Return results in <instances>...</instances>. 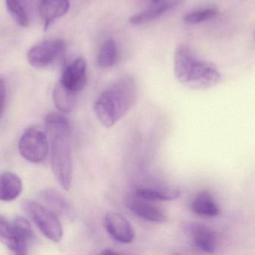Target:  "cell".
Instances as JSON below:
<instances>
[{"mask_svg":"<svg viewBox=\"0 0 255 255\" xmlns=\"http://www.w3.org/2000/svg\"><path fill=\"white\" fill-rule=\"evenodd\" d=\"M49 135L52 171L59 184L68 190L72 182L73 159L69 122L62 115L52 113L45 119Z\"/></svg>","mask_w":255,"mask_h":255,"instance_id":"obj_1","label":"cell"},{"mask_svg":"<svg viewBox=\"0 0 255 255\" xmlns=\"http://www.w3.org/2000/svg\"><path fill=\"white\" fill-rule=\"evenodd\" d=\"M137 86L133 77L124 76L101 94L94 107L95 115L105 128L114 126L133 107Z\"/></svg>","mask_w":255,"mask_h":255,"instance_id":"obj_2","label":"cell"},{"mask_svg":"<svg viewBox=\"0 0 255 255\" xmlns=\"http://www.w3.org/2000/svg\"><path fill=\"white\" fill-rule=\"evenodd\" d=\"M174 74L181 84L189 89L204 90L220 83L222 76L210 62L201 61L189 46H177L174 56Z\"/></svg>","mask_w":255,"mask_h":255,"instance_id":"obj_3","label":"cell"},{"mask_svg":"<svg viewBox=\"0 0 255 255\" xmlns=\"http://www.w3.org/2000/svg\"><path fill=\"white\" fill-rule=\"evenodd\" d=\"M23 210L46 237L59 243L63 236L61 222L53 210L33 201H24Z\"/></svg>","mask_w":255,"mask_h":255,"instance_id":"obj_4","label":"cell"},{"mask_svg":"<svg viewBox=\"0 0 255 255\" xmlns=\"http://www.w3.org/2000/svg\"><path fill=\"white\" fill-rule=\"evenodd\" d=\"M20 155L34 164L45 160L49 153V139L47 132L39 127H31L23 132L18 144Z\"/></svg>","mask_w":255,"mask_h":255,"instance_id":"obj_5","label":"cell"},{"mask_svg":"<svg viewBox=\"0 0 255 255\" xmlns=\"http://www.w3.org/2000/svg\"><path fill=\"white\" fill-rule=\"evenodd\" d=\"M65 42L62 39L43 41L28 51L27 59L35 68H46L59 60L65 54Z\"/></svg>","mask_w":255,"mask_h":255,"instance_id":"obj_6","label":"cell"},{"mask_svg":"<svg viewBox=\"0 0 255 255\" xmlns=\"http://www.w3.org/2000/svg\"><path fill=\"white\" fill-rule=\"evenodd\" d=\"M104 225L107 233L117 243L129 244L135 238L132 226L120 213H107L104 217Z\"/></svg>","mask_w":255,"mask_h":255,"instance_id":"obj_7","label":"cell"},{"mask_svg":"<svg viewBox=\"0 0 255 255\" xmlns=\"http://www.w3.org/2000/svg\"><path fill=\"white\" fill-rule=\"evenodd\" d=\"M186 235L200 250L213 253L217 247V238L213 231L198 222H190L185 226Z\"/></svg>","mask_w":255,"mask_h":255,"instance_id":"obj_8","label":"cell"},{"mask_svg":"<svg viewBox=\"0 0 255 255\" xmlns=\"http://www.w3.org/2000/svg\"><path fill=\"white\" fill-rule=\"evenodd\" d=\"M60 83L75 93L83 90L87 83L86 60L79 57L68 65L62 73Z\"/></svg>","mask_w":255,"mask_h":255,"instance_id":"obj_9","label":"cell"},{"mask_svg":"<svg viewBox=\"0 0 255 255\" xmlns=\"http://www.w3.org/2000/svg\"><path fill=\"white\" fill-rule=\"evenodd\" d=\"M70 8L69 0H40L39 11L44 29L65 16Z\"/></svg>","mask_w":255,"mask_h":255,"instance_id":"obj_10","label":"cell"},{"mask_svg":"<svg viewBox=\"0 0 255 255\" xmlns=\"http://www.w3.org/2000/svg\"><path fill=\"white\" fill-rule=\"evenodd\" d=\"M127 205L134 214L145 220L156 223H164L168 220V216L162 210L145 201L130 199Z\"/></svg>","mask_w":255,"mask_h":255,"instance_id":"obj_11","label":"cell"},{"mask_svg":"<svg viewBox=\"0 0 255 255\" xmlns=\"http://www.w3.org/2000/svg\"><path fill=\"white\" fill-rule=\"evenodd\" d=\"M22 191L23 182L17 174L10 171L0 174V201H14Z\"/></svg>","mask_w":255,"mask_h":255,"instance_id":"obj_12","label":"cell"},{"mask_svg":"<svg viewBox=\"0 0 255 255\" xmlns=\"http://www.w3.org/2000/svg\"><path fill=\"white\" fill-rule=\"evenodd\" d=\"M192 209L198 216L213 217L219 214V207L208 191H201L195 195L192 201Z\"/></svg>","mask_w":255,"mask_h":255,"instance_id":"obj_13","label":"cell"},{"mask_svg":"<svg viewBox=\"0 0 255 255\" xmlns=\"http://www.w3.org/2000/svg\"><path fill=\"white\" fill-rule=\"evenodd\" d=\"M41 198L44 202L53 209V211L65 217L73 219L74 216L72 207L68 201L54 189H46L41 193Z\"/></svg>","mask_w":255,"mask_h":255,"instance_id":"obj_14","label":"cell"},{"mask_svg":"<svg viewBox=\"0 0 255 255\" xmlns=\"http://www.w3.org/2000/svg\"><path fill=\"white\" fill-rule=\"evenodd\" d=\"M0 241L11 252L20 255V243L12 221L0 216Z\"/></svg>","mask_w":255,"mask_h":255,"instance_id":"obj_15","label":"cell"},{"mask_svg":"<svg viewBox=\"0 0 255 255\" xmlns=\"http://www.w3.org/2000/svg\"><path fill=\"white\" fill-rule=\"evenodd\" d=\"M53 99L55 106L59 112L69 113L75 107L76 93L67 89L59 82L53 89Z\"/></svg>","mask_w":255,"mask_h":255,"instance_id":"obj_16","label":"cell"},{"mask_svg":"<svg viewBox=\"0 0 255 255\" xmlns=\"http://www.w3.org/2000/svg\"><path fill=\"white\" fill-rule=\"evenodd\" d=\"M17 231L20 243V255H26L29 246L35 238L33 229L29 221L21 216H17L12 221Z\"/></svg>","mask_w":255,"mask_h":255,"instance_id":"obj_17","label":"cell"},{"mask_svg":"<svg viewBox=\"0 0 255 255\" xmlns=\"http://www.w3.org/2000/svg\"><path fill=\"white\" fill-rule=\"evenodd\" d=\"M177 4H178V1H173L171 2H164L159 5H155L140 14L132 16L129 18V22L133 25H141L149 23L161 17L170 8H173Z\"/></svg>","mask_w":255,"mask_h":255,"instance_id":"obj_18","label":"cell"},{"mask_svg":"<svg viewBox=\"0 0 255 255\" xmlns=\"http://www.w3.org/2000/svg\"><path fill=\"white\" fill-rule=\"evenodd\" d=\"M119 57L117 45L113 40H106L100 49L97 57V65L100 68H113L117 63Z\"/></svg>","mask_w":255,"mask_h":255,"instance_id":"obj_19","label":"cell"},{"mask_svg":"<svg viewBox=\"0 0 255 255\" xmlns=\"http://www.w3.org/2000/svg\"><path fill=\"white\" fill-rule=\"evenodd\" d=\"M138 198L150 201H173L180 198L181 192L178 189H158L153 188H139L137 189Z\"/></svg>","mask_w":255,"mask_h":255,"instance_id":"obj_20","label":"cell"},{"mask_svg":"<svg viewBox=\"0 0 255 255\" xmlns=\"http://www.w3.org/2000/svg\"><path fill=\"white\" fill-rule=\"evenodd\" d=\"M6 7L16 23L22 27L29 25V17L26 0H5Z\"/></svg>","mask_w":255,"mask_h":255,"instance_id":"obj_21","label":"cell"},{"mask_svg":"<svg viewBox=\"0 0 255 255\" xmlns=\"http://www.w3.org/2000/svg\"><path fill=\"white\" fill-rule=\"evenodd\" d=\"M217 14L218 11L216 8H209L188 13L183 17V21L187 24H198V23L214 18Z\"/></svg>","mask_w":255,"mask_h":255,"instance_id":"obj_22","label":"cell"},{"mask_svg":"<svg viewBox=\"0 0 255 255\" xmlns=\"http://www.w3.org/2000/svg\"><path fill=\"white\" fill-rule=\"evenodd\" d=\"M5 99H6V86L2 78H0V116L5 108Z\"/></svg>","mask_w":255,"mask_h":255,"instance_id":"obj_23","label":"cell"},{"mask_svg":"<svg viewBox=\"0 0 255 255\" xmlns=\"http://www.w3.org/2000/svg\"><path fill=\"white\" fill-rule=\"evenodd\" d=\"M102 255H116V252H113V251L110 250V249H107V250L104 251L102 252Z\"/></svg>","mask_w":255,"mask_h":255,"instance_id":"obj_24","label":"cell"},{"mask_svg":"<svg viewBox=\"0 0 255 255\" xmlns=\"http://www.w3.org/2000/svg\"><path fill=\"white\" fill-rule=\"evenodd\" d=\"M152 1H153V2H158L159 0H152Z\"/></svg>","mask_w":255,"mask_h":255,"instance_id":"obj_25","label":"cell"}]
</instances>
